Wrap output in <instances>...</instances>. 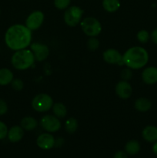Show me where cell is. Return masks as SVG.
Segmentation results:
<instances>
[{
  "label": "cell",
  "instance_id": "8fae6325",
  "mask_svg": "<svg viewBox=\"0 0 157 158\" xmlns=\"http://www.w3.org/2000/svg\"><path fill=\"white\" fill-rule=\"evenodd\" d=\"M55 138L51 133L45 132L39 134L36 138V145L38 148L49 151L55 147Z\"/></svg>",
  "mask_w": 157,
  "mask_h": 158
},
{
  "label": "cell",
  "instance_id": "f546056e",
  "mask_svg": "<svg viewBox=\"0 0 157 158\" xmlns=\"http://www.w3.org/2000/svg\"><path fill=\"white\" fill-rule=\"evenodd\" d=\"M113 158H128V154L125 151H118L115 153Z\"/></svg>",
  "mask_w": 157,
  "mask_h": 158
},
{
  "label": "cell",
  "instance_id": "7c38bea8",
  "mask_svg": "<svg viewBox=\"0 0 157 158\" xmlns=\"http://www.w3.org/2000/svg\"><path fill=\"white\" fill-rule=\"evenodd\" d=\"M132 86L129 81L126 80H120L116 83L115 87V94L119 98L122 100H127L130 98L132 94Z\"/></svg>",
  "mask_w": 157,
  "mask_h": 158
},
{
  "label": "cell",
  "instance_id": "277c9868",
  "mask_svg": "<svg viewBox=\"0 0 157 158\" xmlns=\"http://www.w3.org/2000/svg\"><path fill=\"white\" fill-rule=\"evenodd\" d=\"M79 25L83 33L88 37H97L103 30L100 21L93 16L85 17Z\"/></svg>",
  "mask_w": 157,
  "mask_h": 158
},
{
  "label": "cell",
  "instance_id": "ba28073f",
  "mask_svg": "<svg viewBox=\"0 0 157 158\" xmlns=\"http://www.w3.org/2000/svg\"><path fill=\"white\" fill-rule=\"evenodd\" d=\"M45 20V15L42 11L35 10L31 12L27 18L26 19L25 26L30 29L32 32L38 30L42 26Z\"/></svg>",
  "mask_w": 157,
  "mask_h": 158
},
{
  "label": "cell",
  "instance_id": "52a82bcc",
  "mask_svg": "<svg viewBox=\"0 0 157 158\" xmlns=\"http://www.w3.org/2000/svg\"><path fill=\"white\" fill-rule=\"evenodd\" d=\"M38 123L42 130L51 134L58 132L62 127L60 119L55 117V115H51V114H46L42 117Z\"/></svg>",
  "mask_w": 157,
  "mask_h": 158
},
{
  "label": "cell",
  "instance_id": "44dd1931",
  "mask_svg": "<svg viewBox=\"0 0 157 158\" xmlns=\"http://www.w3.org/2000/svg\"><path fill=\"white\" fill-rule=\"evenodd\" d=\"M52 113L53 115L58 117V119H63L66 117L67 115V107L64 103H61V102H56V103H53V106L52 107Z\"/></svg>",
  "mask_w": 157,
  "mask_h": 158
},
{
  "label": "cell",
  "instance_id": "83f0119b",
  "mask_svg": "<svg viewBox=\"0 0 157 158\" xmlns=\"http://www.w3.org/2000/svg\"><path fill=\"white\" fill-rule=\"evenodd\" d=\"M9 127L5 122L0 120V140L7 138Z\"/></svg>",
  "mask_w": 157,
  "mask_h": 158
},
{
  "label": "cell",
  "instance_id": "6da1fadb",
  "mask_svg": "<svg viewBox=\"0 0 157 158\" xmlns=\"http://www.w3.org/2000/svg\"><path fill=\"white\" fill-rule=\"evenodd\" d=\"M32 32L25 25L16 23L9 26L6 31L4 41L6 46L12 51L29 47L32 43Z\"/></svg>",
  "mask_w": 157,
  "mask_h": 158
},
{
  "label": "cell",
  "instance_id": "d4e9b609",
  "mask_svg": "<svg viewBox=\"0 0 157 158\" xmlns=\"http://www.w3.org/2000/svg\"><path fill=\"white\" fill-rule=\"evenodd\" d=\"M72 0H53L54 6L58 10H66L71 6Z\"/></svg>",
  "mask_w": 157,
  "mask_h": 158
},
{
  "label": "cell",
  "instance_id": "ac0fdd59",
  "mask_svg": "<svg viewBox=\"0 0 157 158\" xmlns=\"http://www.w3.org/2000/svg\"><path fill=\"white\" fill-rule=\"evenodd\" d=\"M14 79V74L9 68L0 69V86H6L10 85Z\"/></svg>",
  "mask_w": 157,
  "mask_h": 158
},
{
  "label": "cell",
  "instance_id": "e0dca14e",
  "mask_svg": "<svg viewBox=\"0 0 157 158\" xmlns=\"http://www.w3.org/2000/svg\"><path fill=\"white\" fill-rule=\"evenodd\" d=\"M134 107L138 112L146 113L152 108V102L146 97H139L135 100Z\"/></svg>",
  "mask_w": 157,
  "mask_h": 158
},
{
  "label": "cell",
  "instance_id": "7402d4cb",
  "mask_svg": "<svg viewBox=\"0 0 157 158\" xmlns=\"http://www.w3.org/2000/svg\"><path fill=\"white\" fill-rule=\"evenodd\" d=\"M78 127V120L75 117H69L65 122V130L69 134H73L76 132Z\"/></svg>",
  "mask_w": 157,
  "mask_h": 158
},
{
  "label": "cell",
  "instance_id": "5bb4252c",
  "mask_svg": "<svg viewBox=\"0 0 157 158\" xmlns=\"http://www.w3.org/2000/svg\"><path fill=\"white\" fill-rule=\"evenodd\" d=\"M25 131L20 125H14L9 128L7 138L11 143H18L22 140Z\"/></svg>",
  "mask_w": 157,
  "mask_h": 158
},
{
  "label": "cell",
  "instance_id": "cb8c5ba5",
  "mask_svg": "<svg viewBox=\"0 0 157 158\" xmlns=\"http://www.w3.org/2000/svg\"><path fill=\"white\" fill-rule=\"evenodd\" d=\"M136 39L140 43H146L150 40V34L146 29H141L137 32Z\"/></svg>",
  "mask_w": 157,
  "mask_h": 158
},
{
  "label": "cell",
  "instance_id": "f1b7e54d",
  "mask_svg": "<svg viewBox=\"0 0 157 158\" xmlns=\"http://www.w3.org/2000/svg\"><path fill=\"white\" fill-rule=\"evenodd\" d=\"M9 110V106L6 100L3 99H0V116L6 115Z\"/></svg>",
  "mask_w": 157,
  "mask_h": 158
},
{
  "label": "cell",
  "instance_id": "603a6c76",
  "mask_svg": "<svg viewBox=\"0 0 157 158\" xmlns=\"http://www.w3.org/2000/svg\"><path fill=\"white\" fill-rule=\"evenodd\" d=\"M86 46H87L88 49H89V51H92V52L96 51L97 49L99 48V40L96 37H89V39L87 41Z\"/></svg>",
  "mask_w": 157,
  "mask_h": 158
},
{
  "label": "cell",
  "instance_id": "9a60e30c",
  "mask_svg": "<svg viewBox=\"0 0 157 158\" xmlns=\"http://www.w3.org/2000/svg\"><path fill=\"white\" fill-rule=\"evenodd\" d=\"M142 137L143 140L148 143H155L157 141V127L154 125H148L142 131Z\"/></svg>",
  "mask_w": 157,
  "mask_h": 158
},
{
  "label": "cell",
  "instance_id": "7a4b0ae2",
  "mask_svg": "<svg viewBox=\"0 0 157 158\" xmlns=\"http://www.w3.org/2000/svg\"><path fill=\"white\" fill-rule=\"evenodd\" d=\"M149 60L148 51L139 46H132L123 54V65L132 70L144 68L147 65Z\"/></svg>",
  "mask_w": 157,
  "mask_h": 158
},
{
  "label": "cell",
  "instance_id": "ffe728a7",
  "mask_svg": "<svg viewBox=\"0 0 157 158\" xmlns=\"http://www.w3.org/2000/svg\"><path fill=\"white\" fill-rule=\"evenodd\" d=\"M102 6L105 11L109 13H113L120 9L121 2L119 0H103Z\"/></svg>",
  "mask_w": 157,
  "mask_h": 158
},
{
  "label": "cell",
  "instance_id": "4fadbf2b",
  "mask_svg": "<svg viewBox=\"0 0 157 158\" xmlns=\"http://www.w3.org/2000/svg\"><path fill=\"white\" fill-rule=\"evenodd\" d=\"M142 80L147 85H154L157 83V67L153 66H147L142 72Z\"/></svg>",
  "mask_w": 157,
  "mask_h": 158
},
{
  "label": "cell",
  "instance_id": "30bf717a",
  "mask_svg": "<svg viewBox=\"0 0 157 158\" xmlns=\"http://www.w3.org/2000/svg\"><path fill=\"white\" fill-rule=\"evenodd\" d=\"M103 60L110 65H123V55L119 51L113 48L106 49L103 53ZM124 66V65H123Z\"/></svg>",
  "mask_w": 157,
  "mask_h": 158
},
{
  "label": "cell",
  "instance_id": "4dcf8cb0",
  "mask_svg": "<svg viewBox=\"0 0 157 158\" xmlns=\"http://www.w3.org/2000/svg\"><path fill=\"white\" fill-rule=\"evenodd\" d=\"M150 40L154 44L157 45V28L154 29L150 33Z\"/></svg>",
  "mask_w": 157,
  "mask_h": 158
},
{
  "label": "cell",
  "instance_id": "1f68e13d",
  "mask_svg": "<svg viewBox=\"0 0 157 158\" xmlns=\"http://www.w3.org/2000/svg\"><path fill=\"white\" fill-rule=\"evenodd\" d=\"M64 143V139L62 138V137H58V139H55V147H61L62 145Z\"/></svg>",
  "mask_w": 157,
  "mask_h": 158
},
{
  "label": "cell",
  "instance_id": "9c48e42d",
  "mask_svg": "<svg viewBox=\"0 0 157 158\" xmlns=\"http://www.w3.org/2000/svg\"><path fill=\"white\" fill-rule=\"evenodd\" d=\"M30 49L35 56V61L37 62L45 61L49 57L50 52L47 45L38 42H34L31 43Z\"/></svg>",
  "mask_w": 157,
  "mask_h": 158
},
{
  "label": "cell",
  "instance_id": "d6a6232c",
  "mask_svg": "<svg viewBox=\"0 0 157 158\" xmlns=\"http://www.w3.org/2000/svg\"><path fill=\"white\" fill-rule=\"evenodd\" d=\"M152 151L153 152V154H155V156H157V141L153 143V145H152Z\"/></svg>",
  "mask_w": 157,
  "mask_h": 158
},
{
  "label": "cell",
  "instance_id": "836d02e7",
  "mask_svg": "<svg viewBox=\"0 0 157 158\" xmlns=\"http://www.w3.org/2000/svg\"><path fill=\"white\" fill-rule=\"evenodd\" d=\"M0 14H1V9H0Z\"/></svg>",
  "mask_w": 157,
  "mask_h": 158
},
{
  "label": "cell",
  "instance_id": "4316f807",
  "mask_svg": "<svg viewBox=\"0 0 157 158\" xmlns=\"http://www.w3.org/2000/svg\"><path fill=\"white\" fill-rule=\"evenodd\" d=\"M132 69H131L130 68H124L123 70L121 71V73H120V77H121L122 80H126V81H129L132 78Z\"/></svg>",
  "mask_w": 157,
  "mask_h": 158
},
{
  "label": "cell",
  "instance_id": "d6986e66",
  "mask_svg": "<svg viewBox=\"0 0 157 158\" xmlns=\"http://www.w3.org/2000/svg\"><path fill=\"white\" fill-rule=\"evenodd\" d=\"M141 150V145L140 143L136 140H130L125 144L124 151H126L128 155L134 156L136 155L139 153Z\"/></svg>",
  "mask_w": 157,
  "mask_h": 158
},
{
  "label": "cell",
  "instance_id": "8992f818",
  "mask_svg": "<svg viewBox=\"0 0 157 158\" xmlns=\"http://www.w3.org/2000/svg\"><path fill=\"white\" fill-rule=\"evenodd\" d=\"M84 10L78 6H70L63 14L64 23L69 27H75L80 24L83 19Z\"/></svg>",
  "mask_w": 157,
  "mask_h": 158
},
{
  "label": "cell",
  "instance_id": "2e32d148",
  "mask_svg": "<svg viewBox=\"0 0 157 158\" xmlns=\"http://www.w3.org/2000/svg\"><path fill=\"white\" fill-rule=\"evenodd\" d=\"M38 122L32 116H26L20 120V126L26 131H32L38 126Z\"/></svg>",
  "mask_w": 157,
  "mask_h": 158
},
{
  "label": "cell",
  "instance_id": "484cf974",
  "mask_svg": "<svg viewBox=\"0 0 157 158\" xmlns=\"http://www.w3.org/2000/svg\"><path fill=\"white\" fill-rule=\"evenodd\" d=\"M10 85L12 86V89L17 91V92L22 91L24 88V82L19 78H14Z\"/></svg>",
  "mask_w": 157,
  "mask_h": 158
},
{
  "label": "cell",
  "instance_id": "e575fe53",
  "mask_svg": "<svg viewBox=\"0 0 157 158\" xmlns=\"http://www.w3.org/2000/svg\"><path fill=\"white\" fill-rule=\"evenodd\" d=\"M22 1H26V0H22Z\"/></svg>",
  "mask_w": 157,
  "mask_h": 158
},
{
  "label": "cell",
  "instance_id": "5b68a950",
  "mask_svg": "<svg viewBox=\"0 0 157 158\" xmlns=\"http://www.w3.org/2000/svg\"><path fill=\"white\" fill-rule=\"evenodd\" d=\"M53 99L48 94H38L32 98L31 105L35 112L46 113L52 110L53 106Z\"/></svg>",
  "mask_w": 157,
  "mask_h": 158
},
{
  "label": "cell",
  "instance_id": "3957f363",
  "mask_svg": "<svg viewBox=\"0 0 157 158\" xmlns=\"http://www.w3.org/2000/svg\"><path fill=\"white\" fill-rule=\"evenodd\" d=\"M35 62V56L30 49H20L14 52L11 56V64L15 69L26 70L33 66Z\"/></svg>",
  "mask_w": 157,
  "mask_h": 158
}]
</instances>
